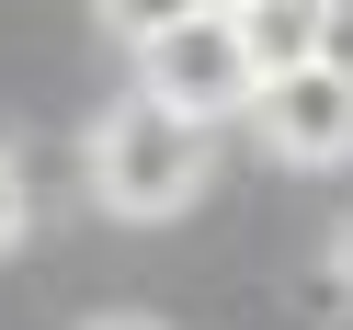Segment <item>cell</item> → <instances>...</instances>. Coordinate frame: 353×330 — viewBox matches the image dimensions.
<instances>
[{
    "label": "cell",
    "instance_id": "obj_9",
    "mask_svg": "<svg viewBox=\"0 0 353 330\" xmlns=\"http://www.w3.org/2000/svg\"><path fill=\"white\" fill-rule=\"evenodd\" d=\"M92 330H160V319H137V307H114V319H92Z\"/></svg>",
    "mask_w": 353,
    "mask_h": 330
},
{
    "label": "cell",
    "instance_id": "obj_4",
    "mask_svg": "<svg viewBox=\"0 0 353 330\" xmlns=\"http://www.w3.org/2000/svg\"><path fill=\"white\" fill-rule=\"evenodd\" d=\"M228 23H239V46H251L262 80H285V69H307V57H319V0H239Z\"/></svg>",
    "mask_w": 353,
    "mask_h": 330
},
{
    "label": "cell",
    "instance_id": "obj_7",
    "mask_svg": "<svg viewBox=\"0 0 353 330\" xmlns=\"http://www.w3.org/2000/svg\"><path fill=\"white\" fill-rule=\"evenodd\" d=\"M23 216H34V194H23V160H12V148H0V251H12V239H23Z\"/></svg>",
    "mask_w": 353,
    "mask_h": 330
},
{
    "label": "cell",
    "instance_id": "obj_6",
    "mask_svg": "<svg viewBox=\"0 0 353 330\" xmlns=\"http://www.w3.org/2000/svg\"><path fill=\"white\" fill-rule=\"evenodd\" d=\"M319 69L353 80V0H319Z\"/></svg>",
    "mask_w": 353,
    "mask_h": 330
},
{
    "label": "cell",
    "instance_id": "obj_1",
    "mask_svg": "<svg viewBox=\"0 0 353 330\" xmlns=\"http://www.w3.org/2000/svg\"><path fill=\"white\" fill-rule=\"evenodd\" d=\"M80 171H92V205L125 216V228H171V216L205 194V125L160 114L148 92H125L114 114L80 137Z\"/></svg>",
    "mask_w": 353,
    "mask_h": 330
},
{
    "label": "cell",
    "instance_id": "obj_3",
    "mask_svg": "<svg viewBox=\"0 0 353 330\" xmlns=\"http://www.w3.org/2000/svg\"><path fill=\"white\" fill-rule=\"evenodd\" d=\"M251 125H262V160H285V171H342V160H353V80L307 57V69H285V80L251 92Z\"/></svg>",
    "mask_w": 353,
    "mask_h": 330
},
{
    "label": "cell",
    "instance_id": "obj_2",
    "mask_svg": "<svg viewBox=\"0 0 353 330\" xmlns=\"http://www.w3.org/2000/svg\"><path fill=\"white\" fill-rule=\"evenodd\" d=\"M137 92L160 103V114H183V125H228V114H251L262 69H251V46H239L228 12H183L171 34L137 46Z\"/></svg>",
    "mask_w": 353,
    "mask_h": 330
},
{
    "label": "cell",
    "instance_id": "obj_8",
    "mask_svg": "<svg viewBox=\"0 0 353 330\" xmlns=\"http://www.w3.org/2000/svg\"><path fill=\"white\" fill-rule=\"evenodd\" d=\"M330 274H342V296H353V216H342V239H330Z\"/></svg>",
    "mask_w": 353,
    "mask_h": 330
},
{
    "label": "cell",
    "instance_id": "obj_10",
    "mask_svg": "<svg viewBox=\"0 0 353 330\" xmlns=\"http://www.w3.org/2000/svg\"><path fill=\"white\" fill-rule=\"evenodd\" d=\"M205 12H239V0H205Z\"/></svg>",
    "mask_w": 353,
    "mask_h": 330
},
{
    "label": "cell",
    "instance_id": "obj_5",
    "mask_svg": "<svg viewBox=\"0 0 353 330\" xmlns=\"http://www.w3.org/2000/svg\"><path fill=\"white\" fill-rule=\"evenodd\" d=\"M183 12H205V0H92V23L114 34V46H148V34H171Z\"/></svg>",
    "mask_w": 353,
    "mask_h": 330
}]
</instances>
